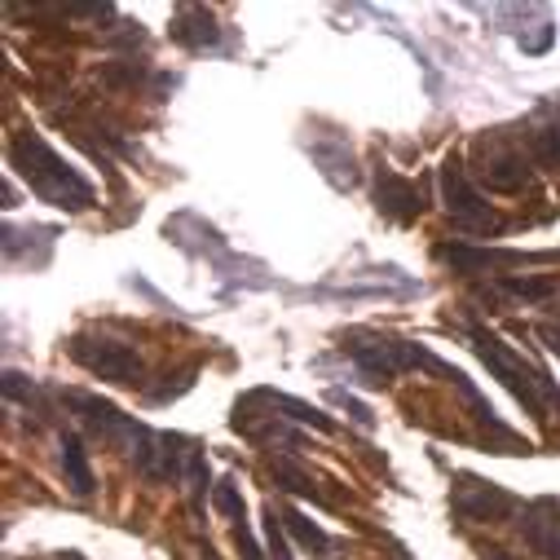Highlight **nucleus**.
Segmentation results:
<instances>
[{
	"label": "nucleus",
	"mask_w": 560,
	"mask_h": 560,
	"mask_svg": "<svg viewBox=\"0 0 560 560\" xmlns=\"http://www.w3.org/2000/svg\"><path fill=\"white\" fill-rule=\"evenodd\" d=\"M10 168L27 182V190L62 212H84L97 203V190L89 177H80L45 137L36 132H14L10 137Z\"/></svg>",
	"instance_id": "nucleus-1"
},
{
	"label": "nucleus",
	"mask_w": 560,
	"mask_h": 560,
	"mask_svg": "<svg viewBox=\"0 0 560 560\" xmlns=\"http://www.w3.org/2000/svg\"><path fill=\"white\" fill-rule=\"evenodd\" d=\"M464 336L472 340V349H477V358L490 366V375H494L534 419H547V401H560V388H556L542 371H534L512 345H503L494 331H486V327H477V323H464Z\"/></svg>",
	"instance_id": "nucleus-2"
},
{
	"label": "nucleus",
	"mask_w": 560,
	"mask_h": 560,
	"mask_svg": "<svg viewBox=\"0 0 560 560\" xmlns=\"http://www.w3.org/2000/svg\"><path fill=\"white\" fill-rule=\"evenodd\" d=\"M340 353L371 380V384H388L397 380L401 371H419L429 366L438 371L442 358L429 353L424 345H410V340H397V336H384V331H371V327H353L340 336Z\"/></svg>",
	"instance_id": "nucleus-3"
},
{
	"label": "nucleus",
	"mask_w": 560,
	"mask_h": 560,
	"mask_svg": "<svg viewBox=\"0 0 560 560\" xmlns=\"http://www.w3.org/2000/svg\"><path fill=\"white\" fill-rule=\"evenodd\" d=\"M438 182H442V203H446L455 230H464V234H499V230H503V217H499V212L486 203V195L472 186V177H468V168H464L459 155H451V160L442 164Z\"/></svg>",
	"instance_id": "nucleus-4"
},
{
	"label": "nucleus",
	"mask_w": 560,
	"mask_h": 560,
	"mask_svg": "<svg viewBox=\"0 0 560 560\" xmlns=\"http://www.w3.org/2000/svg\"><path fill=\"white\" fill-rule=\"evenodd\" d=\"M529 151H521L516 142H508V132H481L472 142V173L481 186H490L494 195H516L529 182Z\"/></svg>",
	"instance_id": "nucleus-5"
},
{
	"label": "nucleus",
	"mask_w": 560,
	"mask_h": 560,
	"mask_svg": "<svg viewBox=\"0 0 560 560\" xmlns=\"http://www.w3.org/2000/svg\"><path fill=\"white\" fill-rule=\"evenodd\" d=\"M67 353L97 380H110V384H142L147 366H142V353H137L132 345L115 340V336H75L67 345Z\"/></svg>",
	"instance_id": "nucleus-6"
},
{
	"label": "nucleus",
	"mask_w": 560,
	"mask_h": 560,
	"mask_svg": "<svg viewBox=\"0 0 560 560\" xmlns=\"http://www.w3.org/2000/svg\"><path fill=\"white\" fill-rule=\"evenodd\" d=\"M67 401H71V410L80 415V424L89 429V433H97L102 442H110V446H119V451H142V442L151 438V429L147 424H137V419H128L115 401H106V397H97V393H62Z\"/></svg>",
	"instance_id": "nucleus-7"
},
{
	"label": "nucleus",
	"mask_w": 560,
	"mask_h": 560,
	"mask_svg": "<svg viewBox=\"0 0 560 560\" xmlns=\"http://www.w3.org/2000/svg\"><path fill=\"white\" fill-rule=\"evenodd\" d=\"M318 296H340V301H362V296H388V301H410V296H424V283L410 278L397 265H371L349 273L345 283H327L318 288Z\"/></svg>",
	"instance_id": "nucleus-8"
},
{
	"label": "nucleus",
	"mask_w": 560,
	"mask_h": 560,
	"mask_svg": "<svg viewBox=\"0 0 560 560\" xmlns=\"http://www.w3.org/2000/svg\"><path fill=\"white\" fill-rule=\"evenodd\" d=\"M190 451L195 446L177 433H151L132 459H137V472H142L147 481H182L186 464H190Z\"/></svg>",
	"instance_id": "nucleus-9"
},
{
	"label": "nucleus",
	"mask_w": 560,
	"mask_h": 560,
	"mask_svg": "<svg viewBox=\"0 0 560 560\" xmlns=\"http://www.w3.org/2000/svg\"><path fill=\"white\" fill-rule=\"evenodd\" d=\"M375 208H380V217H388L397 225H415L429 203H424V190L410 177H401L393 168H375Z\"/></svg>",
	"instance_id": "nucleus-10"
},
{
	"label": "nucleus",
	"mask_w": 560,
	"mask_h": 560,
	"mask_svg": "<svg viewBox=\"0 0 560 560\" xmlns=\"http://www.w3.org/2000/svg\"><path fill=\"white\" fill-rule=\"evenodd\" d=\"M438 256L455 265V273H481V269H512L529 260H556V252H508V247H472V243H442Z\"/></svg>",
	"instance_id": "nucleus-11"
},
{
	"label": "nucleus",
	"mask_w": 560,
	"mask_h": 560,
	"mask_svg": "<svg viewBox=\"0 0 560 560\" xmlns=\"http://www.w3.org/2000/svg\"><path fill=\"white\" fill-rule=\"evenodd\" d=\"M455 512L464 521H503L516 512V499L494 486V481H481V477H459V490H455Z\"/></svg>",
	"instance_id": "nucleus-12"
},
{
	"label": "nucleus",
	"mask_w": 560,
	"mask_h": 560,
	"mask_svg": "<svg viewBox=\"0 0 560 560\" xmlns=\"http://www.w3.org/2000/svg\"><path fill=\"white\" fill-rule=\"evenodd\" d=\"M168 32H173V40H177V45H186V49H212V45L221 40L217 14H212V10H203V5H182V10L173 14Z\"/></svg>",
	"instance_id": "nucleus-13"
},
{
	"label": "nucleus",
	"mask_w": 560,
	"mask_h": 560,
	"mask_svg": "<svg viewBox=\"0 0 560 560\" xmlns=\"http://www.w3.org/2000/svg\"><path fill=\"white\" fill-rule=\"evenodd\" d=\"M256 397L278 415L283 410V419H296V424H305V429H314V433H336V419H327L318 406H310V401H301V397H292V393H278V388H256Z\"/></svg>",
	"instance_id": "nucleus-14"
},
{
	"label": "nucleus",
	"mask_w": 560,
	"mask_h": 560,
	"mask_svg": "<svg viewBox=\"0 0 560 560\" xmlns=\"http://www.w3.org/2000/svg\"><path fill=\"white\" fill-rule=\"evenodd\" d=\"M58 464H62V477H67V486H71V494L75 499H89L93 494V464H89V451H84V442L75 438V433H62V442H58Z\"/></svg>",
	"instance_id": "nucleus-15"
},
{
	"label": "nucleus",
	"mask_w": 560,
	"mask_h": 560,
	"mask_svg": "<svg viewBox=\"0 0 560 560\" xmlns=\"http://www.w3.org/2000/svg\"><path fill=\"white\" fill-rule=\"evenodd\" d=\"M310 151H314L323 177H327L336 190H353V182H358V177H353V147L345 142V137H331V142H314Z\"/></svg>",
	"instance_id": "nucleus-16"
},
{
	"label": "nucleus",
	"mask_w": 560,
	"mask_h": 560,
	"mask_svg": "<svg viewBox=\"0 0 560 560\" xmlns=\"http://www.w3.org/2000/svg\"><path fill=\"white\" fill-rule=\"evenodd\" d=\"M525 151L534 160V168L560 173V124H538L525 132Z\"/></svg>",
	"instance_id": "nucleus-17"
},
{
	"label": "nucleus",
	"mask_w": 560,
	"mask_h": 560,
	"mask_svg": "<svg viewBox=\"0 0 560 560\" xmlns=\"http://www.w3.org/2000/svg\"><path fill=\"white\" fill-rule=\"evenodd\" d=\"M521 529H525V538H529V547H534L538 556L560 560V521H547L542 508H529L525 521H521Z\"/></svg>",
	"instance_id": "nucleus-18"
},
{
	"label": "nucleus",
	"mask_w": 560,
	"mask_h": 560,
	"mask_svg": "<svg viewBox=\"0 0 560 560\" xmlns=\"http://www.w3.org/2000/svg\"><path fill=\"white\" fill-rule=\"evenodd\" d=\"M269 468H273V481H278V486H283L288 494H296V499H310V503L327 508V499H323V490L314 486V477H310V472H301V468H296L292 459H273Z\"/></svg>",
	"instance_id": "nucleus-19"
},
{
	"label": "nucleus",
	"mask_w": 560,
	"mask_h": 560,
	"mask_svg": "<svg viewBox=\"0 0 560 560\" xmlns=\"http://www.w3.org/2000/svg\"><path fill=\"white\" fill-rule=\"evenodd\" d=\"M283 529H288L301 547H310V551H327V547H331V534H327L323 525H314L310 516H301L296 508H283Z\"/></svg>",
	"instance_id": "nucleus-20"
},
{
	"label": "nucleus",
	"mask_w": 560,
	"mask_h": 560,
	"mask_svg": "<svg viewBox=\"0 0 560 560\" xmlns=\"http://www.w3.org/2000/svg\"><path fill=\"white\" fill-rule=\"evenodd\" d=\"M499 288L521 296V301H551L560 292V278H516V273H503Z\"/></svg>",
	"instance_id": "nucleus-21"
},
{
	"label": "nucleus",
	"mask_w": 560,
	"mask_h": 560,
	"mask_svg": "<svg viewBox=\"0 0 560 560\" xmlns=\"http://www.w3.org/2000/svg\"><path fill=\"white\" fill-rule=\"evenodd\" d=\"M186 499L195 512H203V499H208V486H212V472H208V459L199 451H190V464H186Z\"/></svg>",
	"instance_id": "nucleus-22"
},
{
	"label": "nucleus",
	"mask_w": 560,
	"mask_h": 560,
	"mask_svg": "<svg viewBox=\"0 0 560 560\" xmlns=\"http://www.w3.org/2000/svg\"><path fill=\"white\" fill-rule=\"evenodd\" d=\"M212 503H217V512H221L225 521H234V525L247 521V503H243V494H238L234 481H221V486L212 490Z\"/></svg>",
	"instance_id": "nucleus-23"
},
{
	"label": "nucleus",
	"mask_w": 560,
	"mask_h": 560,
	"mask_svg": "<svg viewBox=\"0 0 560 560\" xmlns=\"http://www.w3.org/2000/svg\"><path fill=\"white\" fill-rule=\"evenodd\" d=\"M195 375H199V366L190 362V366H182L177 375H168V384H164V388H151L147 397H151L155 406H164V401H173V397H182V393H190V388H195Z\"/></svg>",
	"instance_id": "nucleus-24"
},
{
	"label": "nucleus",
	"mask_w": 560,
	"mask_h": 560,
	"mask_svg": "<svg viewBox=\"0 0 560 560\" xmlns=\"http://www.w3.org/2000/svg\"><path fill=\"white\" fill-rule=\"evenodd\" d=\"M331 401H336V406H345V410H349V415L358 419V424H362L366 433L375 429V415H371V406H362V401H358L353 393H345V388H331Z\"/></svg>",
	"instance_id": "nucleus-25"
},
{
	"label": "nucleus",
	"mask_w": 560,
	"mask_h": 560,
	"mask_svg": "<svg viewBox=\"0 0 560 560\" xmlns=\"http://www.w3.org/2000/svg\"><path fill=\"white\" fill-rule=\"evenodd\" d=\"M551 40H556V27H551L547 19H542V27H538V32H521V36H516V45H521L525 54H547V49H551Z\"/></svg>",
	"instance_id": "nucleus-26"
},
{
	"label": "nucleus",
	"mask_w": 560,
	"mask_h": 560,
	"mask_svg": "<svg viewBox=\"0 0 560 560\" xmlns=\"http://www.w3.org/2000/svg\"><path fill=\"white\" fill-rule=\"evenodd\" d=\"M234 542H238V551H243V560H260V547H256V538H252V529H247V521H243V525H234Z\"/></svg>",
	"instance_id": "nucleus-27"
},
{
	"label": "nucleus",
	"mask_w": 560,
	"mask_h": 560,
	"mask_svg": "<svg viewBox=\"0 0 560 560\" xmlns=\"http://www.w3.org/2000/svg\"><path fill=\"white\" fill-rule=\"evenodd\" d=\"M542 340H547V349L560 358V327H542Z\"/></svg>",
	"instance_id": "nucleus-28"
}]
</instances>
